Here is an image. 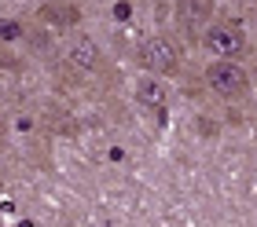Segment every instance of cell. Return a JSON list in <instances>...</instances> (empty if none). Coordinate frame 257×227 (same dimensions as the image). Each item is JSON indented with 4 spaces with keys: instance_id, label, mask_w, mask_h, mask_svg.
Listing matches in <instances>:
<instances>
[{
    "instance_id": "6da1fadb",
    "label": "cell",
    "mask_w": 257,
    "mask_h": 227,
    "mask_svg": "<svg viewBox=\"0 0 257 227\" xmlns=\"http://www.w3.org/2000/svg\"><path fill=\"white\" fill-rule=\"evenodd\" d=\"M136 66L151 77L173 81L184 74V41L169 30H155L151 37L140 41L136 48Z\"/></svg>"
},
{
    "instance_id": "7a4b0ae2",
    "label": "cell",
    "mask_w": 257,
    "mask_h": 227,
    "mask_svg": "<svg viewBox=\"0 0 257 227\" xmlns=\"http://www.w3.org/2000/svg\"><path fill=\"white\" fill-rule=\"evenodd\" d=\"M202 88L220 103H242L253 92V77L242 63L231 59H209L202 66Z\"/></svg>"
},
{
    "instance_id": "3957f363",
    "label": "cell",
    "mask_w": 257,
    "mask_h": 227,
    "mask_svg": "<svg viewBox=\"0 0 257 227\" xmlns=\"http://www.w3.org/2000/svg\"><path fill=\"white\" fill-rule=\"evenodd\" d=\"M198 48L206 52V59H231V63H242V55H250V41L242 33V26L220 15L202 30Z\"/></svg>"
},
{
    "instance_id": "277c9868",
    "label": "cell",
    "mask_w": 257,
    "mask_h": 227,
    "mask_svg": "<svg viewBox=\"0 0 257 227\" xmlns=\"http://www.w3.org/2000/svg\"><path fill=\"white\" fill-rule=\"evenodd\" d=\"M217 19V0H177L173 4V33L188 44H198L202 30Z\"/></svg>"
},
{
    "instance_id": "5b68a950",
    "label": "cell",
    "mask_w": 257,
    "mask_h": 227,
    "mask_svg": "<svg viewBox=\"0 0 257 227\" xmlns=\"http://www.w3.org/2000/svg\"><path fill=\"white\" fill-rule=\"evenodd\" d=\"M103 63H107V55H103V48L88 37V33H70L63 41V66L70 74L77 77H96Z\"/></svg>"
},
{
    "instance_id": "8992f818",
    "label": "cell",
    "mask_w": 257,
    "mask_h": 227,
    "mask_svg": "<svg viewBox=\"0 0 257 227\" xmlns=\"http://www.w3.org/2000/svg\"><path fill=\"white\" fill-rule=\"evenodd\" d=\"M136 99L144 103V106H151V110L166 106V103H169V88H166V81L144 74V77H140V85H136Z\"/></svg>"
},
{
    "instance_id": "52a82bcc",
    "label": "cell",
    "mask_w": 257,
    "mask_h": 227,
    "mask_svg": "<svg viewBox=\"0 0 257 227\" xmlns=\"http://www.w3.org/2000/svg\"><path fill=\"white\" fill-rule=\"evenodd\" d=\"M22 37V22H0V41H19Z\"/></svg>"
},
{
    "instance_id": "ba28073f",
    "label": "cell",
    "mask_w": 257,
    "mask_h": 227,
    "mask_svg": "<svg viewBox=\"0 0 257 227\" xmlns=\"http://www.w3.org/2000/svg\"><path fill=\"white\" fill-rule=\"evenodd\" d=\"M4 143H8V121H4V114H0V150H4Z\"/></svg>"
}]
</instances>
